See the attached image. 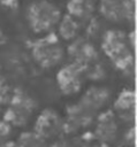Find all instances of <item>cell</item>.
Masks as SVG:
<instances>
[{
  "label": "cell",
  "instance_id": "1",
  "mask_svg": "<svg viewBox=\"0 0 137 147\" xmlns=\"http://www.w3.org/2000/svg\"><path fill=\"white\" fill-rule=\"evenodd\" d=\"M101 49L115 68L123 74H132L135 64V46L128 33L119 29H109L101 36Z\"/></svg>",
  "mask_w": 137,
  "mask_h": 147
},
{
  "label": "cell",
  "instance_id": "2",
  "mask_svg": "<svg viewBox=\"0 0 137 147\" xmlns=\"http://www.w3.org/2000/svg\"><path fill=\"white\" fill-rule=\"evenodd\" d=\"M61 16L60 8L50 0H35L25 10L26 23L35 33L53 32Z\"/></svg>",
  "mask_w": 137,
  "mask_h": 147
},
{
  "label": "cell",
  "instance_id": "3",
  "mask_svg": "<svg viewBox=\"0 0 137 147\" xmlns=\"http://www.w3.org/2000/svg\"><path fill=\"white\" fill-rule=\"evenodd\" d=\"M33 61L43 69H52L60 65L64 59L66 49L56 33L50 32L37 38L31 45Z\"/></svg>",
  "mask_w": 137,
  "mask_h": 147
},
{
  "label": "cell",
  "instance_id": "4",
  "mask_svg": "<svg viewBox=\"0 0 137 147\" xmlns=\"http://www.w3.org/2000/svg\"><path fill=\"white\" fill-rule=\"evenodd\" d=\"M85 78V68L74 62H68L61 65L56 74L58 86L66 95L79 92Z\"/></svg>",
  "mask_w": 137,
  "mask_h": 147
},
{
  "label": "cell",
  "instance_id": "5",
  "mask_svg": "<svg viewBox=\"0 0 137 147\" xmlns=\"http://www.w3.org/2000/svg\"><path fill=\"white\" fill-rule=\"evenodd\" d=\"M98 10L102 18L112 23L134 22L135 2L122 0H99Z\"/></svg>",
  "mask_w": 137,
  "mask_h": 147
},
{
  "label": "cell",
  "instance_id": "6",
  "mask_svg": "<svg viewBox=\"0 0 137 147\" xmlns=\"http://www.w3.org/2000/svg\"><path fill=\"white\" fill-rule=\"evenodd\" d=\"M69 42L70 44L67 48V54L70 59V62L87 68L98 61V52L87 38L78 36Z\"/></svg>",
  "mask_w": 137,
  "mask_h": 147
},
{
  "label": "cell",
  "instance_id": "7",
  "mask_svg": "<svg viewBox=\"0 0 137 147\" xmlns=\"http://www.w3.org/2000/svg\"><path fill=\"white\" fill-rule=\"evenodd\" d=\"M136 95L134 90L124 88L114 101V109L117 116L124 121H132L135 117Z\"/></svg>",
  "mask_w": 137,
  "mask_h": 147
},
{
  "label": "cell",
  "instance_id": "8",
  "mask_svg": "<svg viewBox=\"0 0 137 147\" xmlns=\"http://www.w3.org/2000/svg\"><path fill=\"white\" fill-rule=\"evenodd\" d=\"M60 127H61V119L59 115L52 109L44 110L37 118L36 130L38 136H43V137L53 136L59 131Z\"/></svg>",
  "mask_w": 137,
  "mask_h": 147
},
{
  "label": "cell",
  "instance_id": "9",
  "mask_svg": "<svg viewBox=\"0 0 137 147\" xmlns=\"http://www.w3.org/2000/svg\"><path fill=\"white\" fill-rule=\"evenodd\" d=\"M94 3L96 2L92 0H69L67 3V14L83 24L92 18Z\"/></svg>",
  "mask_w": 137,
  "mask_h": 147
},
{
  "label": "cell",
  "instance_id": "10",
  "mask_svg": "<svg viewBox=\"0 0 137 147\" xmlns=\"http://www.w3.org/2000/svg\"><path fill=\"white\" fill-rule=\"evenodd\" d=\"M58 37L61 40L64 41H71L75 38H77L79 36L81 29H82V23L74 18L73 16H70L69 14H64L61 16L58 25Z\"/></svg>",
  "mask_w": 137,
  "mask_h": 147
},
{
  "label": "cell",
  "instance_id": "11",
  "mask_svg": "<svg viewBox=\"0 0 137 147\" xmlns=\"http://www.w3.org/2000/svg\"><path fill=\"white\" fill-rule=\"evenodd\" d=\"M97 132L101 137H113L116 132V122L115 117L112 113H105L99 117V122L97 125Z\"/></svg>",
  "mask_w": 137,
  "mask_h": 147
},
{
  "label": "cell",
  "instance_id": "12",
  "mask_svg": "<svg viewBox=\"0 0 137 147\" xmlns=\"http://www.w3.org/2000/svg\"><path fill=\"white\" fill-rule=\"evenodd\" d=\"M5 99H9V87L3 82H0V100Z\"/></svg>",
  "mask_w": 137,
  "mask_h": 147
},
{
  "label": "cell",
  "instance_id": "13",
  "mask_svg": "<svg viewBox=\"0 0 137 147\" xmlns=\"http://www.w3.org/2000/svg\"><path fill=\"white\" fill-rule=\"evenodd\" d=\"M5 6H7V7H15V6H17L18 5V1L20 0H0Z\"/></svg>",
  "mask_w": 137,
  "mask_h": 147
},
{
  "label": "cell",
  "instance_id": "14",
  "mask_svg": "<svg viewBox=\"0 0 137 147\" xmlns=\"http://www.w3.org/2000/svg\"><path fill=\"white\" fill-rule=\"evenodd\" d=\"M5 42H6V34L3 33V31H2V29L0 26V45H2Z\"/></svg>",
  "mask_w": 137,
  "mask_h": 147
}]
</instances>
